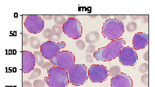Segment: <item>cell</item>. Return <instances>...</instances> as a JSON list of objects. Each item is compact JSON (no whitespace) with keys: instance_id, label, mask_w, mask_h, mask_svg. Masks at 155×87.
<instances>
[{"instance_id":"obj_1","label":"cell","mask_w":155,"mask_h":87,"mask_svg":"<svg viewBox=\"0 0 155 87\" xmlns=\"http://www.w3.org/2000/svg\"><path fill=\"white\" fill-rule=\"evenodd\" d=\"M124 45H125V42L121 38L113 40L107 46L99 48L98 50L95 52L94 54V57L97 61H107L114 60L119 56Z\"/></svg>"},{"instance_id":"obj_2","label":"cell","mask_w":155,"mask_h":87,"mask_svg":"<svg viewBox=\"0 0 155 87\" xmlns=\"http://www.w3.org/2000/svg\"><path fill=\"white\" fill-rule=\"evenodd\" d=\"M48 76L45 81L49 87H66L69 84L68 71L65 69L54 67L48 69Z\"/></svg>"},{"instance_id":"obj_3","label":"cell","mask_w":155,"mask_h":87,"mask_svg":"<svg viewBox=\"0 0 155 87\" xmlns=\"http://www.w3.org/2000/svg\"><path fill=\"white\" fill-rule=\"evenodd\" d=\"M125 26L122 22L115 19H109L102 27V34L105 38L111 41L118 40L125 32Z\"/></svg>"},{"instance_id":"obj_4","label":"cell","mask_w":155,"mask_h":87,"mask_svg":"<svg viewBox=\"0 0 155 87\" xmlns=\"http://www.w3.org/2000/svg\"><path fill=\"white\" fill-rule=\"evenodd\" d=\"M69 82L72 85L80 86L88 78V71L84 64H76L68 70Z\"/></svg>"},{"instance_id":"obj_5","label":"cell","mask_w":155,"mask_h":87,"mask_svg":"<svg viewBox=\"0 0 155 87\" xmlns=\"http://www.w3.org/2000/svg\"><path fill=\"white\" fill-rule=\"evenodd\" d=\"M51 61L56 67L66 71L76 65L74 54L69 51H60Z\"/></svg>"},{"instance_id":"obj_6","label":"cell","mask_w":155,"mask_h":87,"mask_svg":"<svg viewBox=\"0 0 155 87\" xmlns=\"http://www.w3.org/2000/svg\"><path fill=\"white\" fill-rule=\"evenodd\" d=\"M66 46L64 42L56 43L52 41H47L43 43L41 47V52L44 58L51 61L53 59L62 48Z\"/></svg>"},{"instance_id":"obj_7","label":"cell","mask_w":155,"mask_h":87,"mask_svg":"<svg viewBox=\"0 0 155 87\" xmlns=\"http://www.w3.org/2000/svg\"><path fill=\"white\" fill-rule=\"evenodd\" d=\"M63 33L66 36L78 40L81 38L82 34V26L80 21L76 19H68L62 26Z\"/></svg>"},{"instance_id":"obj_8","label":"cell","mask_w":155,"mask_h":87,"mask_svg":"<svg viewBox=\"0 0 155 87\" xmlns=\"http://www.w3.org/2000/svg\"><path fill=\"white\" fill-rule=\"evenodd\" d=\"M25 26L30 33L38 34L43 31L45 22L42 17L37 15H30L27 17L24 22Z\"/></svg>"},{"instance_id":"obj_9","label":"cell","mask_w":155,"mask_h":87,"mask_svg":"<svg viewBox=\"0 0 155 87\" xmlns=\"http://www.w3.org/2000/svg\"><path fill=\"white\" fill-rule=\"evenodd\" d=\"M88 76L91 82H103L107 78L108 70L103 65H92L88 69Z\"/></svg>"},{"instance_id":"obj_10","label":"cell","mask_w":155,"mask_h":87,"mask_svg":"<svg viewBox=\"0 0 155 87\" xmlns=\"http://www.w3.org/2000/svg\"><path fill=\"white\" fill-rule=\"evenodd\" d=\"M118 57L119 61L124 66H133L138 60V55L135 50L129 46L123 47Z\"/></svg>"},{"instance_id":"obj_11","label":"cell","mask_w":155,"mask_h":87,"mask_svg":"<svg viewBox=\"0 0 155 87\" xmlns=\"http://www.w3.org/2000/svg\"><path fill=\"white\" fill-rule=\"evenodd\" d=\"M36 60L33 53L28 51H22V71L23 73H29L35 69Z\"/></svg>"},{"instance_id":"obj_12","label":"cell","mask_w":155,"mask_h":87,"mask_svg":"<svg viewBox=\"0 0 155 87\" xmlns=\"http://www.w3.org/2000/svg\"><path fill=\"white\" fill-rule=\"evenodd\" d=\"M111 87H132L133 81L129 76L123 73L112 77L111 79Z\"/></svg>"},{"instance_id":"obj_13","label":"cell","mask_w":155,"mask_h":87,"mask_svg":"<svg viewBox=\"0 0 155 87\" xmlns=\"http://www.w3.org/2000/svg\"><path fill=\"white\" fill-rule=\"evenodd\" d=\"M149 43V34L143 33H137L133 38V49L141 50L146 48Z\"/></svg>"},{"instance_id":"obj_14","label":"cell","mask_w":155,"mask_h":87,"mask_svg":"<svg viewBox=\"0 0 155 87\" xmlns=\"http://www.w3.org/2000/svg\"><path fill=\"white\" fill-rule=\"evenodd\" d=\"M100 33L97 31H91L85 36L86 42L89 44H94L100 40Z\"/></svg>"},{"instance_id":"obj_15","label":"cell","mask_w":155,"mask_h":87,"mask_svg":"<svg viewBox=\"0 0 155 87\" xmlns=\"http://www.w3.org/2000/svg\"><path fill=\"white\" fill-rule=\"evenodd\" d=\"M29 44L31 47L35 50H38L41 48V41L36 36H31L29 38Z\"/></svg>"},{"instance_id":"obj_16","label":"cell","mask_w":155,"mask_h":87,"mask_svg":"<svg viewBox=\"0 0 155 87\" xmlns=\"http://www.w3.org/2000/svg\"><path fill=\"white\" fill-rule=\"evenodd\" d=\"M33 55L35 57V60H36V64L40 67H42L44 64L45 61L44 57L42 55L41 51H35L33 52Z\"/></svg>"},{"instance_id":"obj_17","label":"cell","mask_w":155,"mask_h":87,"mask_svg":"<svg viewBox=\"0 0 155 87\" xmlns=\"http://www.w3.org/2000/svg\"><path fill=\"white\" fill-rule=\"evenodd\" d=\"M121 73V67L119 65H114L108 70V75L111 77H114Z\"/></svg>"},{"instance_id":"obj_18","label":"cell","mask_w":155,"mask_h":87,"mask_svg":"<svg viewBox=\"0 0 155 87\" xmlns=\"http://www.w3.org/2000/svg\"><path fill=\"white\" fill-rule=\"evenodd\" d=\"M54 21L56 23V25H58L60 26H63L66 22L67 19L65 18L64 15H56L54 16Z\"/></svg>"},{"instance_id":"obj_19","label":"cell","mask_w":155,"mask_h":87,"mask_svg":"<svg viewBox=\"0 0 155 87\" xmlns=\"http://www.w3.org/2000/svg\"><path fill=\"white\" fill-rule=\"evenodd\" d=\"M51 30H52V33L53 35L58 36V37H61V35L63 33V29H62V26H60L58 25H54L52 26Z\"/></svg>"},{"instance_id":"obj_20","label":"cell","mask_w":155,"mask_h":87,"mask_svg":"<svg viewBox=\"0 0 155 87\" xmlns=\"http://www.w3.org/2000/svg\"><path fill=\"white\" fill-rule=\"evenodd\" d=\"M42 74V71L39 68H35L31 72V73L30 75V76H29L28 79L29 80H33V79H36L38 77L41 75Z\"/></svg>"},{"instance_id":"obj_21","label":"cell","mask_w":155,"mask_h":87,"mask_svg":"<svg viewBox=\"0 0 155 87\" xmlns=\"http://www.w3.org/2000/svg\"><path fill=\"white\" fill-rule=\"evenodd\" d=\"M137 25L135 22L131 21L127 24L125 29L129 33H133L137 30Z\"/></svg>"},{"instance_id":"obj_22","label":"cell","mask_w":155,"mask_h":87,"mask_svg":"<svg viewBox=\"0 0 155 87\" xmlns=\"http://www.w3.org/2000/svg\"><path fill=\"white\" fill-rule=\"evenodd\" d=\"M139 71L140 73H146L149 71V64L145 62L143 63L139 67Z\"/></svg>"},{"instance_id":"obj_23","label":"cell","mask_w":155,"mask_h":87,"mask_svg":"<svg viewBox=\"0 0 155 87\" xmlns=\"http://www.w3.org/2000/svg\"><path fill=\"white\" fill-rule=\"evenodd\" d=\"M43 37L45 38H46V39L48 40V41H50L51 38L52 36V30L51 29H49V28H48V29H46L43 30Z\"/></svg>"},{"instance_id":"obj_24","label":"cell","mask_w":155,"mask_h":87,"mask_svg":"<svg viewBox=\"0 0 155 87\" xmlns=\"http://www.w3.org/2000/svg\"><path fill=\"white\" fill-rule=\"evenodd\" d=\"M76 46L80 50H84L86 48V42L82 40H77L76 42Z\"/></svg>"},{"instance_id":"obj_25","label":"cell","mask_w":155,"mask_h":87,"mask_svg":"<svg viewBox=\"0 0 155 87\" xmlns=\"http://www.w3.org/2000/svg\"><path fill=\"white\" fill-rule=\"evenodd\" d=\"M33 85L34 87H45V81L40 79H35L33 83Z\"/></svg>"},{"instance_id":"obj_26","label":"cell","mask_w":155,"mask_h":87,"mask_svg":"<svg viewBox=\"0 0 155 87\" xmlns=\"http://www.w3.org/2000/svg\"><path fill=\"white\" fill-rule=\"evenodd\" d=\"M96 51V46L94 44H89L88 46L87 47L86 50V53L90 54H94Z\"/></svg>"},{"instance_id":"obj_27","label":"cell","mask_w":155,"mask_h":87,"mask_svg":"<svg viewBox=\"0 0 155 87\" xmlns=\"http://www.w3.org/2000/svg\"><path fill=\"white\" fill-rule=\"evenodd\" d=\"M140 81H141V82L143 83V85H146L147 86H149V74H148V73H144L141 76V78H140Z\"/></svg>"},{"instance_id":"obj_28","label":"cell","mask_w":155,"mask_h":87,"mask_svg":"<svg viewBox=\"0 0 155 87\" xmlns=\"http://www.w3.org/2000/svg\"><path fill=\"white\" fill-rule=\"evenodd\" d=\"M53 67H54V65L51 61H47L44 63V64L42 66L41 68L43 69H48H48H50Z\"/></svg>"},{"instance_id":"obj_29","label":"cell","mask_w":155,"mask_h":87,"mask_svg":"<svg viewBox=\"0 0 155 87\" xmlns=\"http://www.w3.org/2000/svg\"><path fill=\"white\" fill-rule=\"evenodd\" d=\"M22 36H23V46H25L28 44V43L29 42V38L25 33H23L22 34Z\"/></svg>"},{"instance_id":"obj_30","label":"cell","mask_w":155,"mask_h":87,"mask_svg":"<svg viewBox=\"0 0 155 87\" xmlns=\"http://www.w3.org/2000/svg\"><path fill=\"white\" fill-rule=\"evenodd\" d=\"M115 19L119 20V21H122V20H124L127 19V15H114V16Z\"/></svg>"},{"instance_id":"obj_31","label":"cell","mask_w":155,"mask_h":87,"mask_svg":"<svg viewBox=\"0 0 155 87\" xmlns=\"http://www.w3.org/2000/svg\"><path fill=\"white\" fill-rule=\"evenodd\" d=\"M140 18H141V22L144 24H147L149 23V15H141Z\"/></svg>"},{"instance_id":"obj_32","label":"cell","mask_w":155,"mask_h":87,"mask_svg":"<svg viewBox=\"0 0 155 87\" xmlns=\"http://www.w3.org/2000/svg\"><path fill=\"white\" fill-rule=\"evenodd\" d=\"M86 61L87 63H93L94 58L91 54H87L86 55Z\"/></svg>"},{"instance_id":"obj_33","label":"cell","mask_w":155,"mask_h":87,"mask_svg":"<svg viewBox=\"0 0 155 87\" xmlns=\"http://www.w3.org/2000/svg\"><path fill=\"white\" fill-rule=\"evenodd\" d=\"M22 87H34L32 85V83L29 81H23Z\"/></svg>"},{"instance_id":"obj_34","label":"cell","mask_w":155,"mask_h":87,"mask_svg":"<svg viewBox=\"0 0 155 87\" xmlns=\"http://www.w3.org/2000/svg\"><path fill=\"white\" fill-rule=\"evenodd\" d=\"M41 17L42 18H43L47 20H50L54 18V15H41Z\"/></svg>"},{"instance_id":"obj_35","label":"cell","mask_w":155,"mask_h":87,"mask_svg":"<svg viewBox=\"0 0 155 87\" xmlns=\"http://www.w3.org/2000/svg\"><path fill=\"white\" fill-rule=\"evenodd\" d=\"M143 59L147 63L149 62V50H147L143 55Z\"/></svg>"},{"instance_id":"obj_36","label":"cell","mask_w":155,"mask_h":87,"mask_svg":"<svg viewBox=\"0 0 155 87\" xmlns=\"http://www.w3.org/2000/svg\"><path fill=\"white\" fill-rule=\"evenodd\" d=\"M140 15H130V18H131L133 20H137V19H140Z\"/></svg>"},{"instance_id":"obj_37","label":"cell","mask_w":155,"mask_h":87,"mask_svg":"<svg viewBox=\"0 0 155 87\" xmlns=\"http://www.w3.org/2000/svg\"><path fill=\"white\" fill-rule=\"evenodd\" d=\"M101 17L103 19H109L111 17V15H101Z\"/></svg>"},{"instance_id":"obj_38","label":"cell","mask_w":155,"mask_h":87,"mask_svg":"<svg viewBox=\"0 0 155 87\" xmlns=\"http://www.w3.org/2000/svg\"><path fill=\"white\" fill-rule=\"evenodd\" d=\"M89 17L91 18H96V17H97V15H89Z\"/></svg>"}]
</instances>
